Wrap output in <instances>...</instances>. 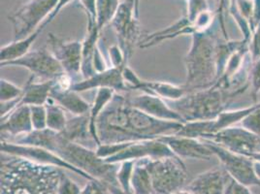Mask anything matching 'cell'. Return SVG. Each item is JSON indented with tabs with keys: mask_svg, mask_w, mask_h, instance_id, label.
Listing matches in <instances>:
<instances>
[{
	"mask_svg": "<svg viewBox=\"0 0 260 194\" xmlns=\"http://www.w3.org/2000/svg\"><path fill=\"white\" fill-rule=\"evenodd\" d=\"M184 123L152 118L132 107L127 95L116 92L96 122L101 144L158 139L176 134Z\"/></svg>",
	"mask_w": 260,
	"mask_h": 194,
	"instance_id": "obj_1",
	"label": "cell"
},
{
	"mask_svg": "<svg viewBox=\"0 0 260 194\" xmlns=\"http://www.w3.org/2000/svg\"><path fill=\"white\" fill-rule=\"evenodd\" d=\"M11 142L45 148L72 166L87 173L93 179L119 187L117 181L119 164L105 161L98 156L96 151L90 150L85 145L66 139L60 132L48 128L39 131L33 130Z\"/></svg>",
	"mask_w": 260,
	"mask_h": 194,
	"instance_id": "obj_2",
	"label": "cell"
},
{
	"mask_svg": "<svg viewBox=\"0 0 260 194\" xmlns=\"http://www.w3.org/2000/svg\"><path fill=\"white\" fill-rule=\"evenodd\" d=\"M7 156L1 160V194H57L61 168Z\"/></svg>",
	"mask_w": 260,
	"mask_h": 194,
	"instance_id": "obj_3",
	"label": "cell"
},
{
	"mask_svg": "<svg viewBox=\"0 0 260 194\" xmlns=\"http://www.w3.org/2000/svg\"><path fill=\"white\" fill-rule=\"evenodd\" d=\"M219 21L203 33L191 35V45L184 56L186 77L184 86L189 91L213 86L217 81V48Z\"/></svg>",
	"mask_w": 260,
	"mask_h": 194,
	"instance_id": "obj_4",
	"label": "cell"
},
{
	"mask_svg": "<svg viewBox=\"0 0 260 194\" xmlns=\"http://www.w3.org/2000/svg\"><path fill=\"white\" fill-rule=\"evenodd\" d=\"M213 85L206 88L187 92L183 98L169 104L186 121L215 119L228 110L234 97L241 94Z\"/></svg>",
	"mask_w": 260,
	"mask_h": 194,
	"instance_id": "obj_5",
	"label": "cell"
},
{
	"mask_svg": "<svg viewBox=\"0 0 260 194\" xmlns=\"http://www.w3.org/2000/svg\"><path fill=\"white\" fill-rule=\"evenodd\" d=\"M145 159L151 175L153 194H174L185 187L187 171L182 158L168 156Z\"/></svg>",
	"mask_w": 260,
	"mask_h": 194,
	"instance_id": "obj_6",
	"label": "cell"
},
{
	"mask_svg": "<svg viewBox=\"0 0 260 194\" xmlns=\"http://www.w3.org/2000/svg\"><path fill=\"white\" fill-rule=\"evenodd\" d=\"M139 1L140 0H123L120 3L116 17L111 22L118 38V45L127 63L141 35L139 25Z\"/></svg>",
	"mask_w": 260,
	"mask_h": 194,
	"instance_id": "obj_7",
	"label": "cell"
},
{
	"mask_svg": "<svg viewBox=\"0 0 260 194\" xmlns=\"http://www.w3.org/2000/svg\"><path fill=\"white\" fill-rule=\"evenodd\" d=\"M59 0H28L9 20L14 28V40H20L35 33L53 13Z\"/></svg>",
	"mask_w": 260,
	"mask_h": 194,
	"instance_id": "obj_8",
	"label": "cell"
},
{
	"mask_svg": "<svg viewBox=\"0 0 260 194\" xmlns=\"http://www.w3.org/2000/svg\"><path fill=\"white\" fill-rule=\"evenodd\" d=\"M203 141L213 151L214 156L219 160L221 167L233 180L249 187L260 186V180L255 175L253 160L251 158L244 154L229 151L211 141Z\"/></svg>",
	"mask_w": 260,
	"mask_h": 194,
	"instance_id": "obj_9",
	"label": "cell"
},
{
	"mask_svg": "<svg viewBox=\"0 0 260 194\" xmlns=\"http://www.w3.org/2000/svg\"><path fill=\"white\" fill-rule=\"evenodd\" d=\"M5 66H20L30 71L33 77L39 81L56 80L58 77L64 74L62 66L54 57L49 48H40L30 50L21 58L11 62L1 65Z\"/></svg>",
	"mask_w": 260,
	"mask_h": 194,
	"instance_id": "obj_10",
	"label": "cell"
},
{
	"mask_svg": "<svg viewBox=\"0 0 260 194\" xmlns=\"http://www.w3.org/2000/svg\"><path fill=\"white\" fill-rule=\"evenodd\" d=\"M1 151H2V153L7 154V155L22 157V158L28 159L30 161L36 162V163L51 165V166H55V167H58L61 169L69 170L71 172L76 173L77 175H80L81 177L87 179V181L93 179L87 173L78 169L69 163H67L53 151H49L42 147L31 146V145H22V144L14 143L11 141L1 140Z\"/></svg>",
	"mask_w": 260,
	"mask_h": 194,
	"instance_id": "obj_11",
	"label": "cell"
},
{
	"mask_svg": "<svg viewBox=\"0 0 260 194\" xmlns=\"http://www.w3.org/2000/svg\"><path fill=\"white\" fill-rule=\"evenodd\" d=\"M201 139L211 141L229 151L246 156L260 151L259 135L250 132L240 124L209 134Z\"/></svg>",
	"mask_w": 260,
	"mask_h": 194,
	"instance_id": "obj_12",
	"label": "cell"
},
{
	"mask_svg": "<svg viewBox=\"0 0 260 194\" xmlns=\"http://www.w3.org/2000/svg\"><path fill=\"white\" fill-rule=\"evenodd\" d=\"M49 49L62 66L65 73L70 76L74 83L82 80L83 41H63L53 33L48 37Z\"/></svg>",
	"mask_w": 260,
	"mask_h": 194,
	"instance_id": "obj_13",
	"label": "cell"
},
{
	"mask_svg": "<svg viewBox=\"0 0 260 194\" xmlns=\"http://www.w3.org/2000/svg\"><path fill=\"white\" fill-rule=\"evenodd\" d=\"M123 78L126 86L129 88V91L134 89L140 90L143 93L160 97L170 102L183 98L188 92L184 85L178 86L168 82L142 80L128 65H126L123 69Z\"/></svg>",
	"mask_w": 260,
	"mask_h": 194,
	"instance_id": "obj_14",
	"label": "cell"
},
{
	"mask_svg": "<svg viewBox=\"0 0 260 194\" xmlns=\"http://www.w3.org/2000/svg\"><path fill=\"white\" fill-rule=\"evenodd\" d=\"M177 156L171 149L160 139L132 142L118 154L104 159L108 163L119 164L125 160H139L143 158H160Z\"/></svg>",
	"mask_w": 260,
	"mask_h": 194,
	"instance_id": "obj_15",
	"label": "cell"
},
{
	"mask_svg": "<svg viewBox=\"0 0 260 194\" xmlns=\"http://www.w3.org/2000/svg\"><path fill=\"white\" fill-rule=\"evenodd\" d=\"M125 65L127 64L110 66L105 71L74 83L71 89L79 93L93 88H111L116 92H127L129 91V88L126 86L123 78V69Z\"/></svg>",
	"mask_w": 260,
	"mask_h": 194,
	"instance_id": "obj_16",
	"label": "cell"
},
{
	"mask_svg": "<svg viewBox=\"0 0 260 194\" xmlns=\"http://www.w3.org/2000/svg\"><path fill=\"white\" fill-rule=\"evenodd\" d=\"M164 142L174 153L182 159H198L209 161L214 153L206 143L201 139L178 135H166L158 138Z\"/></svg>",
	"mask_w": 260,
	"mask_h": 194,
	"instance_id": "obj_17",
	"label": "cell"
},
{
	"mask_svg": "<svg viewBox=\"0 0 260 194\" xmlns=\"http://www.w3.org/2000/svg\"><path fill=\"white\" fill-rule=\"evenodd\" d=\"M127 100L132 107L140 110L152 118L182 123L185 122L183 117L160 97L142 93L136 96L127 95Z\"/></svg>",
	"mask_w": 260,
	"mask_h": 194,
	"instance_id": "obj_18",
	"label": "cell"
},
{
	"mask_svg": "<svg viewBox=\"0 0 260 194\" xmlns=\"http://www.w3.org/2000/svg\"><path fill=\"white\" fill-rule=\"evenodd\" d=\"M230 179L222 167H215L199 174L184 189L192 194H224Z\"/></svg>",
	"mask_w": 260,
	"mask_h": 194,
	"instance_id": "obj_19",
	"label": "cell"
},
{
	"mask_svg": "<svg viewBox=\"0 0 260 194\" xmlns=\"http://www.w3.org/2000/svg\"><path fill=\"white\" fill-rule=\"evenodd\" d=\"M0 128L1 136H10L15 139L32 132L30 106H18L6 117L1 118Z\"/></svg>",
	"mask_w": 260,
	"mask_h": 194,
	"instance_id": "obj_20",
	"label": "cell"
},
{
	"mask_svg": "<svg viewBox=\"0 0 260 194\" xmlns=\"http://www.w3.org/2000/svg\"><path fill=\"white\" fill-rule=\"evenodd\" d=\"M55 85V80L39 81L33 76L23 86V93L19 101L21 105H46L51 98V91Z\"/></svg>",
	"mask_w": 260,
	"mask_h": 194,
	"instance_id": "obj_21",
	"label": "cell"
},
{
	"mask_svg": "<svg viewBox=\"0 0 260 194\" xmlns=\"http://www.w3.org/2000/svg\"><path fill=\"white\" fill-rule=\"evenodd\" d=\"M51 98L72 116L88 115L91 105L73 89H61L54 85Z\"/></svg>",
	"mask_w": 260,
	"mask_h": 194,
	"instance_id": "obj_22",
	"label": "cell"
},
{
	"mask_svg": "<svg viewBox=\"0 0 260 194\" xmlns=\"http://www.w3.org/2000/svg\"><path fill=\"white\" fill-rule=\"evenodd\" d=\"M115 93L116 91L111 88H98L96 89L93 103L91 104V107L89 110V113H88L89 132L96 147L101 145V142L98 137V128H96L98 118L103 112V110L106 108V106L110 103V101L113 99Z\"/></svg>",
	"mask_w": 260,
	"mask_h": 194,
	"instance_id": "obj_23",
	"label": "cell"
},
{
	"mask_svg": "<svg viewBox=\"0 0 260 194\" xmlns=\"http://www.w3.org/2000/svg\"><path fill=\"white\" fill-rule=\"evenodd\" d=\"M42 31L40 29H37L31 35L22 38L20 40H14L11 43L7 44L0 49V65L5 64L8 62L14 61L16 59H19L23 55L27 54L35 40L38 38Z\"/></svg>",
	"mask_w": 260,
	"mask_h": 194,
	"instance_id": "obj_24",
	"label": "cell"
},
{
	"mask_svg": "<svg viewBox=\"0 0 260 194\" xmlns=\"http://www.w3.org/2000/svg\"><path fill=\"white\" fill-rule=\"evenodd\" d=\"M60 133L66 139L76 142L82 145H85L84 143L89 140L94 143L89 132L88 115L73 116L72 119H68L64 130Z\"/></svg>",
	"mask_w": 260,
	"mask_h": 194,
	"instance_id": "obj_25",
	"label": "cell"
},
{
	"mask_svg": "<svg viewBox=\"0 0 260 194\" xmlns=\"http://www.w3.org/2000/svg\"><path fill=\"white\" fill-rule=\"evenodd\" d=\"M259 102L253 103L244 108L230 110L228 109L220 113L216 119H214V133L217 131L225 130L231 126H235L241 123V121L245 119L249 113H251L254 109L258 106Z\"/></svg>",
	"mask_w": 260,
	"mask_h": 194,
	"instance_id": "obj_26",
	"label": "cell"
},
{
	"mask_svg": "<svg viewBox=\"0 0 260 194\" xmlns=\"http://www.w3.org/2000/svg\"><path fill=\"white\" fill-rule=\"evenodd\" d=\"M131 188L132 194H153L151 175L147 168L145 158L135 162Z\"/></svg>",
	"mask_w": 260,
	"mask_h": 194,
	"instance_id": "obj_27",
	"label": "cell"
},
{
	"mask_svg": "<svg viewBox=\"0 0 260 194\" xmlns=\"http://www.w3.org/2000/svg\"><path fill=\"white\" fill-rule=\"evenodd\" d=\"M214 133V119L186 121L175 135L201 139Z\"/></svg>",
	"mask_w": 260,
	"mask_h": 194,
	"instance_id": "obj_28",
	"label": "cell"
},
{
	"mask_svg": "<svg viewBox=\"0 0 260 194\" xmlns=\"http://www.w3.org/2000/svg\"><path fill=\"white\" fill-rule=\"evenodd\" d=\"M45 106L47 110V128L55 132H62L68 121L66 111L52 98L49 99Z\"/></svg>",
	"mask_w": 260,
	"mask_h": 194,
	"instance_id": "obj_29",
	"label": "cell"
},
{
	"mask_svg": "<svg viewBox=\"0 0 260 194\" xmlns=\"http://www.w3.org/2000/svg\"><path fill=\"white\" fill-rule=\"evenodd\" d=\"M119 6V0H96V27L99 31L111 24Z\"/></svg>",
	"mask_w": 260,
	"mask_h": 194,
	"instance_id": "obj_30",
	"label": "cell"
},
{
	"mask_svg": "<svg viewBox=\"0 0 260 194\" xmlns=\"http://www.w3.org/2000/svg\"><path fill=\"white\" fill-rule=\"evenodd\" d=\"M136 160H125L119 163L117 171V181L119 187L126 194H132L131 180Z\"/></svg>",
	"mask_w": 260,
	"mask_h": 194,
	"instance_id": "obj_31",
	"label": "cell"
},
{
	"mask_svg": "<svg viewBox=\"0 0 260 194\" xmlns=\"http://www.w3.org/2000/svg\"><path fill=\"white\" fill-rule=\"evenodd\" d=\"M0 86H1V103H7L18 100L22 97L23 93V87L18 86L6 79L0 80Z\"/></svg>",
	"mask_w": 260,
	"mask_h": 194,
	"instance_id": "obj_32",
	"label": "cell"
},
{
	"mask_svg": "<svg viewBox=\"0 0 260 194\" xmlns=\"http://www.w3.org/2000/svg\"><path fill=\"white\" fill-rule=\"evenodd\" d=\"M249 86L250 96L253 103H257V97L260 94V57L252 62L249 70Z\"/></svg>",
	"mask_w": 260,
	"mask_h": 194,
	"instance_id": "obj_33",
	"label": "cell"
},
{
	"mask_svg": "<svg viewBox=\"0 0 260 194\" xmlns=\"http://www.w3.org/2000/svg\"><path fill=\"white\" fill-rule=\"evenodd\" d=\"M132 142L126 143H113V144H101L100 146L96 147V153L98 156L107 159L109 157H112L116 154H118L120 151H123L125 148H127Z\"/></svg>",
	"mask_w": 260,
	"mask_h": 194,
	"instance_id": "obj_34",
	"label": "cell"
},
{
	"mask_svg": "<svg viewBox=\"0 0 260 194\" xmlns=\"http://www.w3.org/2000/svg\"><path fill=\"white\" fill-rule=\"evenodd\" d=\"M33 130H47V110L45 105L30 106Z\"/></svg>",
	"mask_w": 260,
	"mask_h": 194,
	"instance_id": "obj_35",
	"label": "cell"
},
{
	"mask_svg": "<svg viewBox=\"0 0 260 194\" xmlns=\"http://www.w3.org/2000/svg\"><path fill=\"white\" fill-rule=\"evenodd\" d=\"M240 125L260 136V102L258 106L241 121Z\"/></svg>",
	"mask_w": 260,
	"mask_h": 194,
	"instance_id": "obj_36",
	"label": "cell"
},
{
	"mask_svg": "<svg viewBox=\"0 0 260 194\" xmlns=\"http://www.w3.org/2000/svg\"><path fill=\"white\" fill-rule=\"evenodd\" d=\"M81 192L82 188L63 171L57 185V194H81Z\"/></svg>",
	"mask_w": 260,
	"mask_h": 194,
	"instance_id": "obj_37",
	"label": "cell"
},
{
	"mask_svg": "<svg viewBox=\"0 0 260 194\" xmlns=\"http://www.w3.org/2000/svg\"><path fill=\"white\" fill-rule=\"evenodd\" d=\"M81 6L87 13V30L96 27V0H79Z\"/></svg>",
	"mask_w": 260,
	"mask_h": 194,
	"instance_id": "obj_38",
	"label": "cell"
},
{
	"mask_svg": "<svg viewBox=\"0 0 260 194\" xmlns=\"http://www.w3.org/2000/svg\"><path fill=\"white\" fill-rule=\"evenodd\" d=\"M249 50L252 62L260 57V22L253 28L249 40Z\"/></svg>",
	"mask_w": 260,
	"mask_h": 194,
	"instance_id": "obj_39",
	"label": "cell"
},
{
	"mask_svg": "<svg viewBox=\"0 0 260 194\" xmlns=\"http://www.w3.org/2000/svg\"><path fill=\"white\" fill-rule=\"evenodd\" d=\"M81 194H112L108 184L95 179L88 180L87 184L82 188Z\"/></svg>",
	"mask_w": 260,
	"mask_h": 194,
	"instance_id": "obj_40",
	"label": "cell"
},
{
	"mask_svg": "<svg viewBox=\"0 0 260 194\" xmlns=\"http://www.w3.org/2000/svg\"><path fill=\"white\" fill-rule=\"evenodd\" d=\"M249 188L250 187L249 186H246L242 183H238L231 178L226 186L224 194H252Z\"/></svg>",
	"mask_w": 260,
	"mask_h": 194,
	"instance_id": "obj_41",
	"label": "cell"
},
{
	"mask_svg": "<svg viewBox=\"0 0 260 194\" xmlns=\"http://www.w3.org/2000/svg\"><path fill=\"white\" fill-rule=\"evenodd\" d=\"M109 189L112 194H126L124 193L119 187L118 186H114V185H109Z\"/></svg>",
	"mask_w": 260,
	"mask_h": 194,
	"instance_id": "obj_42",
	"label": "cell"
},
{
	"mask_svg": "<svg viewBox=\"0 0 260 194\" xmlns=\"http://www.w3.org/2000/svg\"><path fill=\"white\" fill-rule=\"evenodd\" d=\"M253 168H254V172H255L256 177L260 180V162L253 160Z\"/></svg>",
	"mask_w": 260,
	"mask_h": 194,
	"instance_id": "obj_43",
	"label": "cell"
},
{
	"mask_svg": "<svg viewBox=\"0 0 260 194\" xmlns=\"http://www.w3.org/2000/svg\"><path fill=\"white\" fill-rule=\"evenodd\" d=\"M248 156H249V158H251L252 160H254V161L260 162V151L259 152H255V153L249 154Z\"/></svg>",
	"mask_w": 260,
	"mask_h": 194,
	"instance_id": "obj_44",
	"label": "cell"
},
{
	"mask_svg": "<svg viewBox=\"0 0 260 194\" xmlns=\"http://www.w3.org/2000/svg\"><path fill=\"white\" fill-rule=\"evenodd\" d=\"M174 194H192V193H190V192H189V191H187V190H186V189H182V190H180V191H178V192H176V193H174Z\"/></svg>",
	"mask_w": 260,
	"mask_h": 194,
	"instance_id": "obj_45",
	"label": "cell"
}]
</instances>
